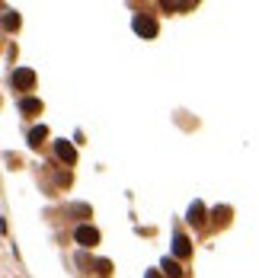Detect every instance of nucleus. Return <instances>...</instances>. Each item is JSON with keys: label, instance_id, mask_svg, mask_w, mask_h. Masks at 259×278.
Here are the masks:
<instances>
[{"label": "nucleus", "instance_id": "7ed1b4c3", "mask_svg": "<svg viewBox=\"0 0 259 278\" xmlns=\"http://www.w3.org/2000/svg\"><path fill=\"white\" fill-rule=\"evenodd\" d=\"M13 86H16V90H32V86H36V74H32L29 71V67H16V71H13Z\"/></svg>", "mask_w": 259, "mask_h": 278}, {"label": "nucleus", "instance_id": "9d476101", "mask_svg": "<svg viewBox=\"0 0 259 278\" xmlns=\"http://www.w3.org/2000/svg\"><path fill=\"white\" fill-rule=\"evenodd\" d=\"M93 268H96V275H102V278L112 275V262H109V259H96V265H93Z\"/></svg>", "mask_w": 259, "mask_h": 278}, {"label": "nucleus", "instance_id": "39448f33", "mask_svg": "<svg viewBox=\"0 0 259 278\" xmlns=\"http://www.w3.org/2000/svg\"><path fill=\"white\" fill-rule=\"evenodd\" d=\"M45 137H48V128H45V125H36V128L29 131V147H32V151H39Z\"/></svg>", "mask_w": 259, "mask_h": 278}, {"label": "nucleus", "instance_id": "f8f14e48", "mask_svg": "<svg viewBox=\"0 0 259 278\" xmlns=\"http://www.w3.org/2000/svg\"><path fill=\"white\" fill-rule=\"evenodd\" d=\"M192 7H195V4H170V0H167V4H163V10H192Z\"/></svg>", "mask_w": 259, "mask_h": 278}, {"label": "nucleus", "instance_id": "f03ea898", "mask_svg": "<svg viewBox=\"0 0 259 278\" xmlns=\"http://www.w3.org/2000/svg\"><path fill=\"white\" fill-rule=\"evenodd\" d=\"M74 240L80 243V246L90 249V246H96V243H99V230H96V227H90V224H80V227L74 230Z\"/></svg>", "mask_w": 259, "mask_h": 278}, {"label": "nucleus", "instance_id": "20e7f679", "mask_svg": "<svg viewBox=\"0 0 259 278\" xmlns=\"http://www.w3.org/2000/svg\"><path fill=\"white\" fill-rule=\"evenodd\" d=\"M55 154H58V160H61V163H74L77 160V151H74L71 141H55Z\"/></svg>", "mask_w": 259, "mask_h": 278}, {"label": "nucleus", "instance_id": "423d86ee", "mask_svg": "<svg viewBox=\"0 0 259 278\" xmlns=\"http://www.w3.org/2000/svg\"><path fill=\"white\" fill-rule=\"evenodd\" d=\"M20 112H26V115H39V112H42V102L32 99V96H23V99H20Z\"/></svg>", "mask_w": 259, "mask_h": 278}, {"label": "nucleus", "instance_id": "4468645a", "mask_svg": "<svg viewBox=\"0 0 259 278\" xmlns=\"http://www.w3.org/2000/svg\"><path fill=\"white\" fill-rule=\"evenodd\" d=\"M144 278H160L157 272H154V268H151V272H144Z\"/></svg>", "mask_w": 259, "mask_h": 278}, {"label": "nucleus", "instance_id": "1a4fd4ad", "mask_svg": "<svg viewBox=\"0 0 259 278\" xmlns=\"http://www.w3.org/2000/svg\"><path fill=\"white\" fill-rule=\"evenodd\" d=\"M163 272H167L170 278H179V275H183V265H179L176 259H170V256H167V259H163Z\"/></svg>", "mask_w": 259, "mask_h": 278}, {"label": "nucleus", "instance_id": "0eeeda50", "mask_svg": "<svg viewBox=\"0 0 259 278\" xmlns=\"http://www.w3.org/2000/svg\"><path fill=\"white\" fill-rule=\"evenodd\" d=\"M173 253H176V256H189V253H192V246H189V240L183 237V233L173 237Z\"/></svg>", "mask_w": 259, "mask_h": 278}, {"label": "nucleus", "instance_id": "f257e3e1", "mask_svg": "<svg viewBox=\"0 0 259 278\" xmlns=\"http://www.w3.org/2000/svg\"><path fill=\"white\" fill-rule=\"evenodd\" d=\"M132 26H135V32H138L141 39H154V36H157V20H154V16L138 13L135 20H132Z\"/></svg>", "mask_w": 259, "mask_h": 278}, {"label": "nucleus", "instance_id": "9b49d317", "mask_svg": "<svg viewBox=\"0 0 259 278\" xmlns=\"http://www.w3.org/2000/svg\"><path fill=\"white\" fill-rule=\"evenodd\" d=\"M4 26H7V32H13L16 26H20V16H13L10 10H7V16H4Z\"/></svg>", "mask_w": 259, "mask_h": 278}, {"label": "nucleus", "instance_id": "6e6552de", "mask_svg": "<svg viewBox=\"0 0 259 278\" xmlns=\"http://www.w3.org/2000/svg\"><path fill=\"white\" fill-rule=\"evenodd\" d=\"M189 224H205V205L202 202H195L192 208H189V218H186Z\"/></svg>", "mask_w": 259, "mask_h": 278}, {"label": "nucleus", "instance_id": "ddd939ff", "mask_svg": "<svg viewBox=\"0 0 259 278\" xmlns=\"http://www.w3.org/2000/svg\"><path fill=\"white\" fill-rule=\"evenodd\" d=\"M227 218H230V208H214V221H218V224L227 221Z\"/></svg>", "mask_w": 259, "mask_h": 278}]
</instances>
